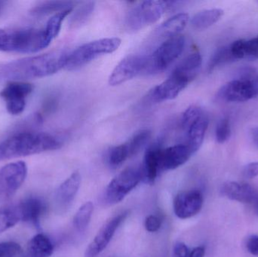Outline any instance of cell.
Masks as SVG:
<instances>
[{
  "label": "cell",
  "instance_id": "6da1fadb",
  "mask_svg": "<svg viewBox=\"0 0 258 257\" xmlns=\"http://www.w3.org/2000/svg\"><path fill=\"white\" fill-rule=\"evenodd\" d=\"M69 53L50 51L0 65V81H22L49 76L65 68Z\"/></svg>",
  "mask_w": 258,
  "mask_h": 257
},
{
  "label": "cell",
  "instance_id": "7a4b0ae2",
  "mask_svg": "<svg viewBox=\"0 0 258 257\" xmlns=\"http://www.w3.org/2000/svg\"><path fill=\"white\" fill-rule=\"evenodd\" d=\"M61 146V140L52 134L23 131L0 143V161L56 150Z\"/></svg>",
  "mask_w": 258,
  "mask_h": 257
},
{
  "label": "cell",
  "instance_id": "3957f363",
  "mask_svg": "<svg viewBox=\"0 0 258 257\" xmlns=\"http://www.w3.org/2000/svg\"><path fill=\"white\" fill-rule=\"evenodd\" d=\"M49 45L44 29H0V51L33 54Z\"/></svg>",
  "mask_w": 258,
  "mask_h": 257
},
{
  "label": "cell",
  "instance_id": "277c9868",
  "mask_svg": "<svg viewBox=\"0 0 258 257\" xmlns=\"http://www.w3.org/2000/svg\"><path fill=\"white\" fill-rule=\"evenodd\" d=\"M120 39L104 38L88 42L69 53L65 69L74 70L104 54H111L120 46Z\"/></svg>",
  "mask_w": 258,
  "mask_h": 257
},
{
  "label": "cell",
  "instance_id": "5b68a950",
  "mask_svg": "<svg viewBox=\"0 0 258 257\" xmlns=\"http://www.w3.org/2000/svg\"><path fill=\"white\" fill-rule=\"evenodd\" d=\"M209 123L207 115L197 106H190L182 115L180 127L185 134L184 144L192 155L201 147Z\"/></svg>",
  "mask_w": 258,
  "mask_h": 257
},
{
  "label": "cell",
  "instance_id": "8992f818",
  "mask_svg": "<svg viewBox=\"0 0 258 257\" xmlns=\"http://www.w3.org/2000/svg\"><path fill=\"white\" fill-rule=\"evenodd\" d=\"M177 2L145 1L129 11L125 26L130 32H138L157 22Z\"/></svg>",
  "mask_w": 258,
  "mask_h": 257
},
{
  "label": "cell",
  "instance_id": "52a82bcc",
  "mask_svg": "<svg viewBox=\"0 0 258 257\" xmlns=\"http://www.w3.org/2000/svg\"><path fill=\"white\" fill-rule=\"evenodd\" d=\"M185 38L178 35L162 42L153 54H147V68L144 75L159 73L172 64L183 51Z\"/></svg>",
  "mask_w": 258,
  "mask_h": 257
},
{
  "label": "cell",
  "instance_id": "ba28073f",
  "mask_svg": "<svg viewBox=\"0 0 258 257\" xmlns=\"http://www.w3.org/2000/svg\"><path fill=\"white\" fill-rule=\"evenodd\" d=\"M141 181L140 169L128 167L122 170L107 186L104 194L106 203L112 205L122 202Z\"/></svg>",
  "mask_w": 258,
  "mask_h": 257
},
{
  "label": "cell",
  "instance_id": "9c48e42d",
  "mask_svg": "<svg viewBox=\"0 0 258 257\" xmlns=\"http://www.w3.org/2000/svg\"><path fill=\"white\" fill-rule=\"evenodd\" d=\"M27 175L24 161L9 163L0 168V202L12 198L24 184Z\"/></svg>",
  "mask_w": 258,
  "mask_h": 257
},
{
  "label": "cell",
  "instance_id": "30bf717a",
  "mask_svg": "<svg viewBox=\"0 0 258 257\" xmlns=\"http://www.w3.org/2000/svg\"><path fill=\"white\" fill-rule=\"evenodd\" d=\"M258 96V78L235 79L224 84L218 97L227 102L240 103L250 101Z\"/></svg>",
  "mask_w": 258,
  "mask_h": 257
},
{
  "label": "cell",
  "instance_id": "8fae6325",
  "mask_svg": "<svg viewBox=\"0 0 258 257\" xmlns=\"http://www.w3.org/2000/svg\"><path fill=\"white\" fill-rule=\"evenodd\" d=\"M147 55L131 54L122 59L109 77V84L117 86L129 80L145 74Z\"/></svg>",
  "mask_w": 258,
  "mask_h": 257
},
{
  "label": "cell",
  "instance_id": "7c38bea8",
  "mask_svg": "<svg viewBox=\"0 0 258 257\" xmlns=\"http://www.w3.org/2000/svg\"><path fill=\"white\" fill-rule=\"evenodd\" d=\"M33 91V84L24 81H11L0 92V98L6 103L11 115L21 114L25 109L27 99Z\"/></svg>",
  "mask_w": 258,
  "mask_h": 257
},
{
  "label": "cell",
  "instance_id": "4fadbf2b",
  "mask_svg": "<svg viewBox=\"0 0 258 257\" xmlns=\"http://www.w3.org/2000/svg\"><path fill=\"white\" fill-rule=\"evenodd\" d=\"M128 212H123L113 217L102 226L93 241L86 249V257H96L107 247L121 223L125 220Z\"/></svg>",
  "mask_w": 258,
  "mask_h": 257
},
{
  "label": "cell",
  "instance_id": "5bb4252c",
  "mask_svg": "<svg viewBox=\"0 0 258 257\" xmlns=\"http://www.w3.org/2000/svg\"><path fill=\"white\" fill-rule=\"evenodd\" d=\"M203 205V193L200 190L182 192L174 198V211L178 218L185 220L200 212Z\"/></svg>",
  "mask_w": 258,
  "mask_h": 257
},
{
  "label": "cell",
  "instance_id": "9a60e30c",
  "mask_svg": "<svg viewBox=\"0 0 258 257\" xmlns=\"http://www.w3.org/2000/svg\"><path fill=\"white\" fill-rule=\"evenodd\" d=\"M189 82L183 78L171 73L166 80L153 88L147 97L150 103H160L175 99Z\"/></svg>",
  "mask_w": 258,
  "mask_h": 257
},
{
  "label": "cell",
  "instance_id": "2e32d148",
  "mask_svg": "<svg viewBox=\"0 0 258 257\" xmlns=\"http://www.w3.org/2000/svg\"><path fill=\"white\" fill-rule=\"evenodd\" d=\"M192 155L184 143L162 149L159 154V170H174L184 164Z\"/></svg>",
  "mask_w": 258,
  "mask_h": 257
},
{
  "label": "cell",
  "instance_id": "e0dca14e",
  "mask_svg": "<svg viewBox=\"0 0 258 257\" xmlns=\"http://www.w3.org/2000/svg\"><path fill=\"white\" fill-rule=\"evenodd\" d=\"M21 221L40 227V220L47 210L46 204L37 197H29L18 204Z\"/></svg>",
  "mask_w": 258,
  "mask_h": 257
},
{
  "label": "cell",
  "instance_id": "ac0fdd59",
  "mask_svg": "<svg viewBox=\"0 0 258 257\" xmlns=\"http://www.w3.org/2000/svg\"><path fill=\"white\" fill-rule=\"evenodd\" d=\"M221 192L224 197L241 203H252L258 197L257 190L246 183L228 181L223 184Z\"/></svg>",
  "mask_w": 258,
  "mask_h": 257
},
{
  "label": "cell",
  "instance_id": "d6986e66",
  "mask_svg": "<svg viewBox=\"0 0 258 257\" xmlns=\"http://www.w3.org/2000/svg\"><path fill=\"white\" fill-rule=\"evenodd\" d=\"M81 184V176L78 172L73 173L57 188L54 196L56 205L60 210H65L74 202Z\"/></svg>",
  "mask_w": 258,
  "mask_h": 257
},
{
  "label": "cell",
  "instance_id": "ffe728a7",
  "mask_svg": "<svg viewBox=\"0 0 258 257\" xmlns=\"http://www.w3.org/2000/svg\"><path fill=\"white\" fill-rule=\"evenodd\" d=\"M189 21V15L186 13H179L162 23L156 28L153 34V39L165 42L170 38L180 35Z\"/></svg>",
  "mask_w": 258,
  "mask_h": 257
},
{
  "label": "cell",
  "instance_id": "44dd1931",
  "mask_svg": "<svg viewBox=\"0 0 258 257\" xmlns=\"http://www.w3.org/2000/svg\"><path fill=\"white\" fill-rule=\"evenodd\" d=\"M160 143H155L146 151L144 162L141 170L142 181L148 184H154L159 172V154L161 149Z\"/></svg>",
  "mask_w": 258,
  "mask_h": 257
},
{
  "label": "cell",
  "instance_id": "7402d4cb",
  "mask_svg": "<svg viewBox=\"0 0 258 257\" xmlns=\"http://www.w3.org/2000/svg\"><path fill=\"white\" fill-rule=\"evenodd\" d=\"M201 54L199 52H194L186 56L173 70L171 73L183 78L191 82L198 75L202 66Z\"/></svg>",
  "mask_w": 258,
  "mask_h": 257
},
{
  "label": "cell",
  "instance_id": "603a6c76",
  "mask_svg": "<svg viewBox=\"0 0 258 257\" xmlns=\"http://www.w3.org/2000/svg\"><path fill=\"white\" fill-rule=\"evenodd\" d=\"M53 252L51 240L43 234H37L27 244L24 257H49Z\"/></svg>",
  "mask_w": 258,
  "mask_h": 257
},
{
  "label": "cell",
  "instance_id": "cb8c5ba5",
  "mask_svg": "<svg viewBox=\"0 0 258 257\" xmlns=\"http://www.w3.org/2000/svg\"><path fill=\"white\" fill-rule=\"evenodd\" d=\"M224 15V11L220 9H206L196 14L191 19V25L195 30H206L216 24Z\"/></svg>",
  "mask_w": 258,
  "mask_h": 257
},
{
  "label": "cell",
  "instance_id": "d4e9b609",
  "mask_svg": "<svg viewBox=\"0 0 258 257\" xmlns=\"http://www.w3.org/2000/svg\"><path fill=\"white\" fill-rule=\"evenodd\" d=\"M74 3L71 1H48L34 6L30 10L32 16L36 18L47 16L51 14L58 13L68 9H74Z\"/></svg>",
  "mask_w": 258,
  "mask_h": 257
},
{
  "label": "cell",
  "instance_id": "484cf974",
  "mask_svg": "<svg viewBox=\"0 0 258 257\" xmlns=\"http://www.w3.org/2000/svg\"><path fill=\"white\" fill-rule=\"evenodd\" d=\"M21 220L18 205H8L0 208V233L14 227Z\"/></svg>",
  "mask_w": 258,
  "mask_h": 257
},
{
  "label": "cell",
  "instance_id": "4316f807",
  "mask_svg": "<svg viewBox=\"0 0 258 257\" xmlns=\"http://www.w3.org/2000/svg\"><path fill=\"white\" fill-rule=\"evenodd\" d=\"M95 10V3L88 2L79 6L78 9L73 13L70 19V27L72 29L80 28L84 25L92 16Z\"/></svg>",
  "mask_w": 258,
  "mask_h": 257
},
{
  "label": "cell",
  "instance_id": "83f0119b",
  "mask_svg": "<svg viewBox=\"0 0 258 257\" xmlns=\"http://www.w3.org/2000/svg\"><path fill=\"white\" fill-rule=\"evenodd\" d=\"M73 10H74V9H68V10L58 12V13L53 15L48 20L44 30H45L47 39L49 41L50 43L58 36L63 21L73 12Z\"/></svg>",
  "mask_w": 258,
  "mask_h": 257
},
{
  "label": "cell",
  "instance_id": "f1b7e54d",
  "mask_svg": "<svg viewBox=\"0 0 258 257\" xmlns=\"http://www.w3.org/2000/svg\"><path fill=\"white\" fill-rule=\"evenodd\" d=\"M130 158L128 146L125 143L110 148L107 155V161L110 167L117 168Z\"/></svg>",
  "mask_w": 258,
  "mask_h": 257
},
{
  "label": "cell",
  "instance_id": "f546056e",
  "mask_svg": "<svg viewBox=\"0 0 258 257\" xmlns=\"http://www.w3.org/2000/svg\"><path fill=\"white\" fill-rule=\"evenodd\" d=\"M94 211V205L91 202L85 203L76 214L74 225L79 232H83L87 229Z\"/></svg>",
  "mask_w": 258,
  "mask_h": 257
},
{
  "label": "cell",
  "instance_id": "4dcf8cb0",
  "mask_svg": "<svg viewBox=\"0 0 258 257\" xmlns=\"http://www.w3.org/2000/svg\"><path fill=\"white\" fill-rule=\"evenodd\" d=\"M151 137L150 130H141L134 134L126 142L131 158L137 155L146 146Z\"/></svg>",
  "mask_w": 258,
  "mask_h": 257
},
{
  "label": "cell",
  "instance_id": "1f68e13d",
  "mask_svg": "<svg viewBox=\"0 0 258 257\" xmlns=\"http://www.w3.org/2000/svg\"><path fill=\"white\" fill-rule=\"evenodd\" d=\"M234 58L232 56L230 51V47L224 46L218 48L209 60L208 65V71L209 73L213 72L218 66H222L225 63L233 61Z\"/></svg>",
  "mask_w": 258,
  "mask_h": 257
},
{
  "label": "cell",
  "instance_id": "d6a6232c",
  "mask_svg": "<svg viewBox=\"0 0 258 257\" xmlns=\"http://www.w3.org/2000/svg\"><path fill=\"white\" fill-rule=\"evenodd\" d=\"M231 135V127L229 118L224 117L217 125L215 137L218 143H224L229 140Z\"/></svg>",
  "mask_w": 258,
  "mask_h": 257
},
{
  "label": "cell",
  "instance_id": "836d02e7",
  "mask_svg": "<svg viewBox=\"0 0 258 257\" xmlns=\"http://www.w3.org/2000/svg\"><path fill=\"white\" fill-rule=\"evenodd\" d=\"M22 253L21 246L13 241L0 242V257H20Z\"/></svg>",
  "mask_w": 258,
  "mask_h": 257
},
{
  "label": "cell",
  "instance_id": "e575fe53",
  "mask_svg": "<svg viewBox=\"0 0 258 257\" xmlns=\"http://www.w3.org/2000/svg\"><path fill=\"white\" fill-rule=\"evenodd\" d=\"M244 59H258V36L250 40H245L244 44Z\"/></svg>",
  "mask_w": 258,
  "mask_h": 257
},
{
  "label": "cell",
  "instance_id": "d590c367",
  "mask_svg": "<svg viewBox=\"0 0 258 257\" xmlns=\"http://www.w3.org/2000/svg\"><path fill=\"white\" fill-rule=\"evenodd\" d=\"M162 221L155 215H150L146 218L145 228L150 232H157L160 229Z\"/></svg>",
  "mask_w": 258,
  "mask_h": 257
},
{
  "label": "cell",
  "instance_id": "8d00e7d4",
  "mask_svg": "<svg viewBox=\"0 0 258 257\" xmlns=\"http://www.w3.org/2000/svg\"><path fill=\"white\" fill-rule=\"evenodd\" d=\"M243 176L247 179H253L258 176V162L247 164L243 169Z\"/></svg>",
  "mask_w": 258,
  "mask_h": 257
},
{
  "label": "cell",
  "instance_id": "74e56055",
  "mask_svg": "<svg viewBox=\"0 0 258 257\" xmlns=\"http://www.w3.org/2000/svg\"><path fill=\"white\" fill-rule=\"evenodd\" d=\"M246 248L251 254L258 256V235H252L246 241Z\"/></svg>",
  "mask_w": 258,
  "mask_h": 257
},
{
  "label": "cell",
  "instance_id": "f35d334b",
  "mask_svg": "<svg viewBox=\"0 0 258 257\" xmlns=\"http://www.w3.org/2000/svg\"><path fill=\"white\" fill-rule=\"evenodd\" d=\"M189 255V249L183 243H177L174 247V257H188Z\"/></svg>",
  "mask_w": 258,
  "mask_h": 257
},
{
  "label": "cell",
  "instance_id": "ab89813d",
  "mask_svg": "<svg viewBox=\"0 0 258 257\" xmlns=\"http://www.w3.org/2000/svg\"><path fill=\"white\" fill-rule=\"evenodd\" d=\"M205 248L204 247H197L194 248L192 251L189 253V256L188 257H204L205 256Z\"/></svg>",
  "mask_w": 258,
  "mask_h": 257
},
{
  "label": "cell",
  "instance_id": "60d3db41",
  "mask_svg": "<svg viewBox=\"0 0 258 257\" xmlns=\"http://www.w3.org/2000/svg\"><path fill=\"white\" fill-rule=\"evenodd\" d=\"M252 139L254 143L257 145L258 147V128H254L252 131Z\"/></svg>",
  "mask_w": 258,
  "mask_h": 257
},
{
  "label": "cell",
  "instance_id": "b9f144b4",
  "mask_svg": "<svg viewBox=\"0 0 258 257\" xmlns=\"http://www.w3.org/2000/svg\"><path fill=\"white\" fill-rule=\"evenodd\" d=\"M8 2L6 1H0V17L3 15L5 9H6V6H7Z\"/></svg>",
  "mask_w": 258,
  "mask_h": 257
},
{
  "label": "cell",
  "instance_id": "7bdbcfd3",
  "mask_svg": "<svg viewBox=\"0 0 258 257\" xmlns=\"http://www.w3.org/2000/svg\"><path fill=\"white\" fill-rule=\"evenodd\" d=\"M257 210H258V202H257Z\"/></svg>",
  "mask_w": 258,
  "mask_h": 257
}]
</instances>
